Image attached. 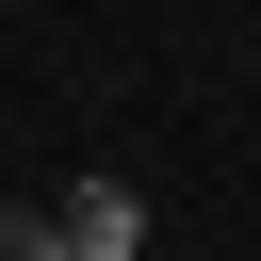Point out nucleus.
I'll list each match as a JSON object with an SVG mask.
<instances>
[{
  "mask_svg": "<svg viewBox=\"0 0 261 261\" xmlns=\"http://www.w3.org/2000/svg\"><path fill=\"white\" fill-rule=\"evenodd\" d=\"M49 212H65V245H82V261H147V196H130L114 163H98V179H65Z\"/></svg>",
  "mask_w": 261,
  "mask_h": 261,
  "instance_id": "nucleus-1",
  "label": "nucleus"
},
{
  "mask_svg": "<svg viewBox=\"0 0 261 261\" xmlns=\"http://www.w3.org/2000/svg\"><path fill=\"white\" fill-rule=\"evenodd\" d=\"M0 261H82V245H65V212H16L0 196Z\"/></svg>",
  "mask_w": 261,
  "mask_h": 261,
  "instance_id": "nucleus-2",
  "label": "nucleus"
}]
</instances>
